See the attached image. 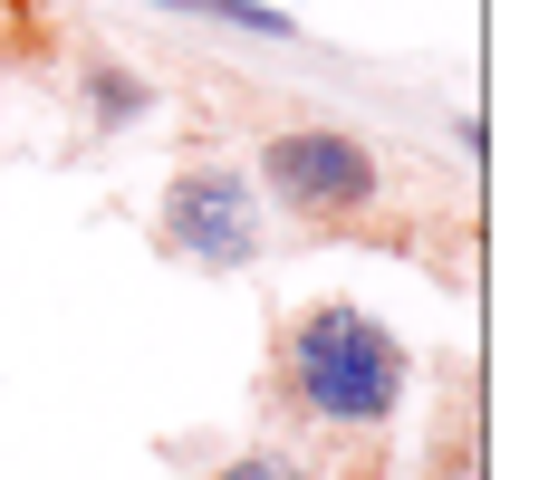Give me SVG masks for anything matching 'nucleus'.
Wrapping results in <instances>:
<instances>
[{
    "mask_svg": "<svg viewBox=\"0 0 558 480\" xmlns=\"http://www.w3.org/2000/svg\"><path fill=\"white\" fill-rule=\"evenodd\" d=\"M87 87H97V115H107V125H125V115L155 107V87H145V77H125V67H97Z\"/></svg>",
    "mask_w": 558,
    "mask_h": 480,
    "instance_id": "obj_5",
    "label": "nucleus"
},
{
    "mask_svg": "<svg viewBox=\"0 0 558 480\" xmlns=\"http://www.w3.org/2000/svg\"><path fill=\"white\" fill-rule=\"evenodd\" d=\"M213 480H308V471L279 461V452H251V461H231V471H213Z\"/></svg>",
    "mask_w": 558,
    "mask_h": 480,
    "instance_id": "obj_6",
    "label": "nucleus"
},
{
    "mask_svg": "<svg viewBox=\"0 0 558 480\" xmlns=\"http://www.w3.org/2000/svg\"><path fill=\"white\" fill-rule=\"evenodd\" d=\"M279 384H289V404H299L308 423L366 432V423H386L395 404H404V346H395L366 308L328 298V308H308V318L289 327Z\"/></svg>",
    "mask_w": 558,
    "mask_h": 480,
    "instance_id": "obj_1",
    "label": "nucleus"
},
{
    "mask_svg": "<svg viewBox=\"0 0 558 480\" xmlns=\"http://www.w3.org/2000/svg\"><path fill=\"white\" fill-rule=\"evenodd\" d=\"M165 241H173L193 269H251V260H260V212H251V183H241V173H222V163L173 173V193H165Z\"/></svg>",
    "mask_w": 558,
    "mask_h": 480,
    "instance_id": "obj_3",
    "label": "nucleus"
},
{
    "mask_svg": "<svg viewBox=\"0 0 558 480\" xmlns=\"http://www.w3.org/2000/svg\"><path fill=\"white\" fill-rule=\"evenodd\" d=\"M260 183H270L299 221H356L376 202L386 173H376V155H366L356 135H337V125H289V135L260 145Z\"/></svg>",
    "mask_w": 558,
    "mask_h": 480,
    "instance_id": "obj_2",
    "label": "nucleus"
},
{
    "mask_svg": "<svg viewBox=\"0 0 558 480\" xmlns=\"http://www.w3.org/2000/svg\"><path fill=\"white\" fill-rule=\"evenodd\" d=\"M165 10H193V20H231V29L289 39V10H260V0H165Z\"/></svg>",
    "mask_w": 558,
    "mask_h": 480,
    "instance_id": "obj_4",
    "label": "nucleus"
}]
</instances>
